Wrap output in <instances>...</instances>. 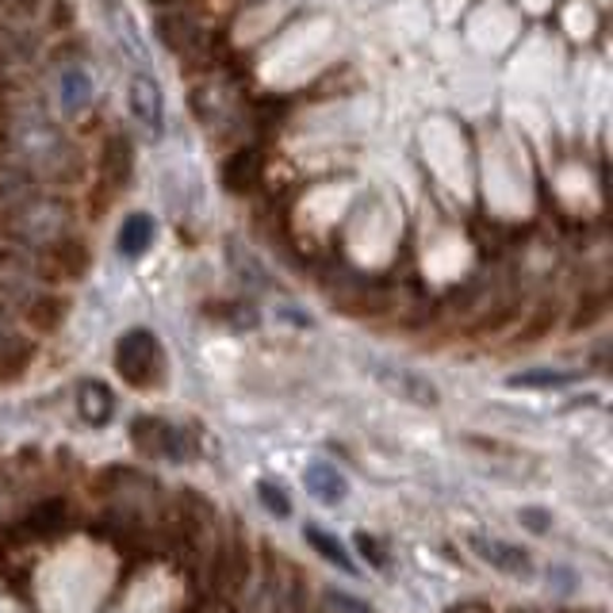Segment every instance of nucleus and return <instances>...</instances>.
Wrapping results in <instances>:
<instances>
[{
    "instance_id": "obj_1",
    "label": "nucleus",
    "mask_w": 613,
    "mask_h": 613,
    "mask_svg": "<svg viewBox=\"0 0 613 613\" xmlns=\"http://www.w3.org/2000/svg\"><path fill=\"white\" fill-rule=\"evenodd\" d=\"M115 368L127 384L135 387H154L166 376V353H161V341L150 330H130L115 345Z\"/></svg>"
},
{
    "instance_id": "obj_2",
    "label": "nucleus",
    "mask_w": 613,
    "mask_h": 613,
    "mask_svg": "<svg viewBox=\"0 0 613 613\" xmlns=\"http://www.w3.org/2000/svg\"><path fill=\"white\" fill-rule=\"evenodd\" d=\"M468 548H472V553H476L484 564H491L495 571H502V576H510V579H522V583H530V579L537 576V564H533V556L525 553V548L510 545V541L484 537V533H472V537H468Z\"/></svg>"
},
{
    "instance_id": "obj_3",
    "label": "nucleus",
    "mask_w": 613,
    "mask_h": 613,
    "mask_svg": "<svg viewBox=\"0 0 613 613\" xmlns=\"http://www.w3.org/2000/svg\"><path fill=\"white\" fill-rule=\"evenodd\" d=\"M130 441H135L146 456H161V461H173V464H181L184 456L192 453L184 430L161 422V418H138V422L130 425Z\"/></svg>"
},
{
    "instance_id": "obj_4",
    "label": "nucleus",
    "mask_w": 613,
    "mask_h": 613,
    "mask_svg": "<svg viewBox=\"0 0 613 613\" xmlns=\"http://www.w3.org/2000/svg\"><path fill=\"white\" fill-rule=\"evenodd\" d=\"M127 107L135 123L150 135H166V97L150 73H135L127 81Z\"/></svg>"
},
{
    "instance_id": "obj_5",
    "label": "nucleus",
    "mask_w": 613,
    "mask_h": 613,
    "mask_svg": "<svg viewBox=\"0 0 613 613\" xmlns=\"http://www.w3.org/2000/svg\"><path fill=\"white\" fill-rule=\"evenodd\" d=\"M368 372L387 387V391L399 395V399L418 402V407H438V387H433L425 376H418V372L395 368V364H372Z\"/></svg>"
},
{
    "instance_id": "obj_6",
    "label": "nucleus",
    "mask_w": 613,
    "mask_h": 613,
    "mask_svg": "<svg viewBox=\"0 0 613 613\" xmlns=\"http://www.w3.org/2000/svg\"><path fill=\"white\" fill-rule=\"evenodd\" d=\"M66 525V502L61 499H43L38 507H31L20 522L12 525V537L35 541V537H50Z\"/></svg>"
},
{
    "instance_id": "obj_7",
    "label": "nucleus",
    "mask_w": 613,
    "mask_h": 613,
    "mask_svg": "<svg viewBox=\"0 0 613 613\" xmlns=\"http://www.w3.org/2000/svg\"><path fill=\"white\" fill-rule=\"evenodd\" d=\"M304 484H307V491L315 495L318 502H326V507H338V502L345 499V491H349L345 476H341V472L333 468V464H326V461L307 464Z\"/></svg>"
},
{
    "instance_id": "obj_8",
    "label": "nucleus",
    "mask_w": 613,
    "mask_h": 613,
    "mask_svg": "<svg viewBox=\"0 0 613 613\" xmlns=\"http://www.w3.org/2000/svg\"><path fill=\"white\" fill-rule=\"evenodd\" d=\"M304 537H307V545L315 548L318 556H322L326 564H333V568H341L345 576H356V564H353V556L345 553V545H341L338 537H330L326 530H318V525H307L304 530Z\"/></svg>"
},
{
    "instance_id": "obj_9",
    "label": "nucleus",
    "mask_w": 613,
    "mask_h": 613,
    "mask_svg": "<svg viewBox=\"0 0 613 613\" xmlns=\"http://www.w3.org/2000/svg\"><path fill=\"white\" fill-rule=\"evenodd\" d=\"M77 410H81L84 422L104 425L107 418H112V410H115V399H112V391H107L104 384H84L81 395H77Z\"/></svg>"
},
{
    "instance_id": "obj_10",
    "label": "nucleus",
    "mask_w": 613,
    "mask_h": 613,
    "mask_svg": "<svg viewBox=\"0 0 613 613\" xmlns=\"http://www.w3.org/2000/svg\"><path fill=\"white\" fill-rule=\"evenodd\" d=\"M150 242H154V219L150 215H130L120 230V253H127V258H143V253L150 250Z\"/></svg>"
},
{
    "instance_id": "obj_11",
    "label": "nucleus",
    "mask_w": 613,
    "mask_h": 613,
    "mask_svg": "<svg viewBox=\"0 0 613 613\" xmlns=\"http://www.w3.org/2000/svg\"><path fill=\"white\" fill-rule=\"evenodd\" d=\"M58 92H61V104L77 107V104H81V100L92 92L89 73H84V69H61V77H58Z\"/></svg>"
},
{
    "instance_id": "obj_12",
    "label": "nucleus",
    "mask_w": 613,
    "mask_h": 613,
    "mask_svg": "<svg viewBox=\"0 0 613 613\" xmlns=\"http://www.w3.org/2000/svg\"><path fill=\"white\" fill-rule=\"evenodd\" d=\"M258 499H261V507H265L273 518H292V499L284 495L281 484H269V479H261V484H258Z\"/></svg>"
},
{
    "instance_id": "obj_13",
    "label": "nucleus",
    "mask_w": 613,
    "mask_h": 613,
    "mask_svg": "<svg viewBox=\"0 0 613 613\" xmlns=\"http://www.w3.org/2000/svg\"><path fill=\"white\" fill-rule=\"evenodd\" d=\"M576 379V372H522V376H510V387H560V384H571Z\"/></svg>"
},
{
    "instance_id": "obj_14",
    "label": "nucleus",
    "mask_w": 613,
    "mask_h": 613,
    "mask_svg": "<svg viewBox=\"0 0 613 613\" xmlns=\"http://www.w3.org/2000/svg\"><path fill=\"white\" fill-rule=\"evenodd\" d=\"M326 602H330V606L338 610V613H372L368 602L353 599L349 591H326Z\"/></svg>"
},
{
    "instance_id": "obj_15",
    "label": "nucleus",
    "mask_w": 613,
    "mask_h": 613,
    "mask_svg": "<svg viewBox=\"0 0 613 613\" xmlns=\"http://www.w3.org/2000/svg\"><path fill=\"white\" fill-rule=\"evenodd\" d=\"M522 522L530 525L533 533H548V522H553V514H545V510H522Z\"/></svg>"
},
{
    "instance_id": "obj_16",
    "label": "nucleus",
    "mask_w": 613,
    "mask_h": 613,
    "mask_svg": "<svg viewBox=\"0 0 613 613\" xmlns=\"http://www.w3.org/2000/svg\"><path fill=\"white\" fill-rule=\"evenodd\" d=\"M356 548H361V553L364 556H368V564H372V568H384V553H379V548H376V541H372V537H364V533H361V537H356Z\"/></svg>"
},
{
    "instance_id": "obj_17",
    "label": "nucleus",
    "mask_w": 613,
    "mask_h": 613,
    "mask_svg": "<svg viewBox=\"0 0 613 613\" xmlns=\"http://www.w3.org/2000/svg\"><path fill=\"white\" fill-rule=\"evenodd\" d=\"M449 613H495V610L484 606V602H456V606H449Z\"/></svg>"
},
{
    "instance_id": "obj_18",
    "label": "nucleus",
    "mask_w": 613,
    "mask_h": 613,
    "mask_svg": "<svg viewBox=\"0 0 613 613\" xmlns=\"http://www.w3.org/2000/svg\"><path fill=\"white\" fill-rule=\"evenodd\" d=\"M518 613H537V610H518Z\"/></svg>"
}]
</instances>
